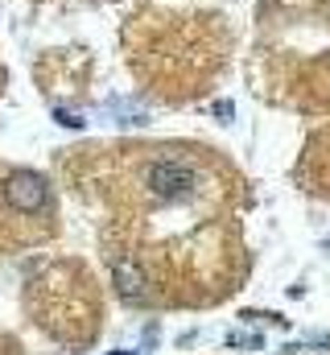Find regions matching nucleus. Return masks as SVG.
Returning <instances> with one entry per match:
<instances>
[{
    "label": "nucleus",
    "mask_w": 330,
    "mask_h": 355,
    "mask_svg": "<svg viewBox=\"0 0 330 355\" xmlns=\"http://www.w3.org/2000/svg\"><path fill=\"white\" fill-rule=\"evenodd\" d=\"M149 190H153V198H162V202H190L194 194H198V174H194V166H186L182 157H162V162H153L149 166Z\"/></svg>",
    "instance_id": "obj_1"
},
{
    "label": "nucleus",
    "mask_w": 330,
    "mask_h": 355,
    "mask_svg": "<svg viewBox=\"0 0 330 355\" xmlns=\"http://www.w3.org/2000/svg\"><path fill=\"white\" fill-rule=\"evenodd\" d=\"M4 202L21 215H37L50 207V182L33 170H12L4 178Z\"/></svg>",
    "instance_id": "obj_2"
},
{
    "label": "nucleus",
    "mask_w": 330,
    "mask_h": 355,
    "mask_svg": "<svg viewBox=\"0 0 330 355\" xmlns=\"http://www.w3.org/2000/svg\"><path fill=\"white\" fill-rule=\"evenodd\" d=\"M112 277H116V289L124 302H145L149 297V285H145V272L132 257H116L112 261Z\"/></svg>",
    "instance_id": "obj_3"
},
{
    "label": "nucleus",
    "mask_w": 330,
    "mask_h": 355,
    "mask_svg": "<svg viewBox=\"0 0 330 355\" xmlns=\"http://www.w3.org/2000/svg\"><path fill=\"white\" fill-rule=\"evenodd\" d=\"M103 112H116V116H124L120 124H128V128H137V124H145V120H149V112H145V107H128V103H120V99L103 103Z\"/></svg>",
    "instance_id": "obj_4"
},
{
    "label": "nucleus",
    "mask_w": 330,
    "mask_h": 355,
    "mask_svg": "<svg viewBox=\"0 0 330 355\" xmlns=\"http://www.w3.org/2000/svg\"><path fill=\"white\" fill-rule=\"evenodd\" d=\"M54 124L75 128V132H82V128H87V120H82L79 112H71V107H54Z\"/></svg>",
    "instance_id": "obj_5"
},
{
    "label": "nucleus",
    "mask_w": 330,
    "mask_h": 355,
    "mask_svg": "<svg viewBox=\"0 0 330 355\" xmlns=\"http://www.w3.org/2000/svg\"><path fill=\"white\" fill-rule=\"evenodd\" d=\"M227 347H260V335H240V331H232V335H227Z\"/></svg>",
    "instance_id": "obj_6"
},
{
    "label": "nucleus",
    "mask_w": 330,
    "mask_h": 355,
    "mask_svg": "<svg viewBox=\"0 0 330 355\" xmlns=\"http://www.w3.org/2000/svg\"><path fill=\"white\" fill-rule=\"evenodd\" d=\"M211 112H215V116H219V120H223V124H227V120H232V116H236V107H232V103H227V99H219V103H215V107H211Z\"/></svg>",
    "instance_id": "obj_7"
},
{
    "label": "nucleus",
    "mask_w": 330,
    "mask_h": 355,
    "mask_svg": "<svg viewBox=\"0 0 330 355\" xmlns=\"http://www.w3.org/2000/svg\"><path fill=\"white\" fill-rule=\"evenodd\" d=\"M107 355H132V352H107Z\"/></svg>",
    "instance_id": "obj_8"
}]
</instances>
